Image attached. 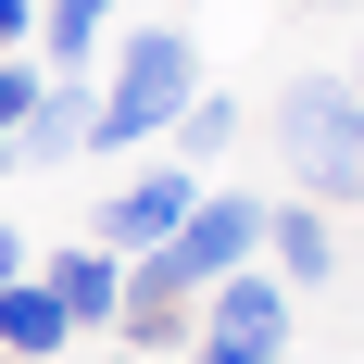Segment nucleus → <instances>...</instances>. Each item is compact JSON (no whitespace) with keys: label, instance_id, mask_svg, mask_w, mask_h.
<instances>
[{"label":"nucleus","instance_id":"nucleus-1","mask_svg":"<svg viewBox=\"0 0 364 364\" xmlns=\"http://www.w3.org/2000/svg\"><path fill=\"white\" fill-rule=\"evenodd\" d=\"M188 101H201V50H188V26H139L126 50H113V88L88 101V151L126 164V151H151Z\"/></svg>","mask_w":364,"mask_h":364},{"label":"nucleus","instance_id":"nucleus-2","mask_svg":"<svg viewBox=\"0 0 364 364\" xmlns=\"http://www.w3.org/2000/svg\"><path fill=\"white\" fill-rule=\"evenodd\" d=\"M277 151H289L301 201H364V101H352V75H289L277 88Z\"/></svg>","mask_w":364,"mask_h":364},{"label":"nucleus","instance_id":"nucleus-3","mask_svg":"<svg viewBox=\"0 0 364 364\" xmlns=\"http://www.w3.org/2000/svg\"><path fill=\"white\" fill-rule=\"evenodd\" d=\"M289 314H301V289H277L264 264H239V277H214V289H201L188 364H277V352H289Z\"/></svg>","mask_w":364,"mask_h":364},{"label":"nucleus","instance_id":"nucleus-4","mask_svg":"<svg viewBox=\"0 0 364 364\" xmlns=\"http://www.w3.org/2000/svg\"><path fill=\"white\" fill-rule=\"evenodd\" d=\"M188 327H201V289H188V264L176 252H139L126 264V301H113V339H126V352H188Z\"/></svg>","mask_w":364,"mask_h":364},{"label":"nucleus","instance_id":"nucleus-5","mask_svg":"<svg viewBox=\"0 0 364 364\" xmlns=\"http://www.w3.org/2000/svg\"><path fill=\"white\" fill-rule=\"evenodd\" d=\"M164 252L188 264V289H214V277L264 264V201H252V188H201V201H188V226L164 239Z\"/></svg>","mask_w":364,"mask_h":364},{"label":"nucleus","instance_id":"nucleus-6","mask_svg":"<svg viewBox=\"0 0 364 364\" xmlns=\"http://www.w3.org/2000/svg\"><path fill=\"white\" fill-rule=\"evenodd\" d=\"M188 201H201V176H188V164H151V176H126V188L101 201V252H113V264L164 252V239L188 226Z\"/></svg>","mask_w":364,"mask_h":364},{"label":"nucleus","instance_id":"nucleus-7","mask_svg":"<svg viewBox=\"0 0 364 364\" xmlns=\"http://www.w3.org/2000/svg\"><path fill=\"white\" fill-rule=\"evenodd\" d=\"M26 277L63 301V327H75V339H88V327H113V301H126V264H113L101 239H75V252H38Z\"/></svg>","mask_w":364,"mask_h":364},{"label":"nucleus","instance_id":"nucleus-8","mask_svg":"<svg viewBox=\"0 0 364 364\" xmlns=\"http://www.w3.org/2000/svg\"><path fill=\"white\" fill-rule=\"evenodd\" d=\"M327 264H339V226L314 201H264V277L277 289H327Z\"/></svg>","mask_w":364,"mask_h":364},{"label":"nucleus","instance_id":"nucleus-9","mask_svg":"<svg viewBox=\"0 0 364 364\" xmlns=\"http://www.w3.org/2000/svg\"><path fill=\"white\" fill-rule=\"evenodd\" d=\"M88 151V75H38L26 126H13V164H75Z\"/></svg>","mask_w":364,"mask_h":364},{"label":"nucleus","instance_id":"nucleus-10","mask_svg":"<svg viewBox=\"0 0 364 364\" xmlns=\"http://www.w3.org/2000/svg\"><path fill=\"white\" fill-rule=\"evenodd\" d=\"M63 301H50V289H38V277H0V364H50V352H63Z\"/></svg>","mask_w":364,"mask_h":364},{"label":"nucleus","instance_id":"nucleus-11","mask_svg":"<svg viewBox=\"0 0 364 364\" xmlns=\"http://www.w3.org/2000/svg\"><path fill=\"white\" fill-rule=\"evenodd\" d=\"M101 26H113V0H38V75H88Z\"/></svg>","mask_w":364,"mask_h":364},{"label":"nucleus","instance_id":"nucleus-12","mask_svg":"<svg viewBox=\"0 0 364 364\" xmlns=\"http://www.w3.org/2000/svg\"><path fill=\"white\" fill-rule=\"evenodd\" d=\"M164 139H176V164H188V176H201L214 151H239V101H214V88H201V101H188L176 126H164Z\"/></svg>","mask_w":364,"mask_h":364},{"label":"nucleus","instance_id":"nucleus-13","mask_svg":"<svg viewBox=\"0 0 364 364\" xmlns=\"http://www.w3.org/2000/svg\"><path fill=\"white\" fill-rule=\"evenodd\" d=\"M26 101H38V63H26V50H0V164H13V126H26Z\"/></svg>","mask_w":364,"mask_h":364},{"label":"nucleus","instance_id":"nucleus-14","mask_svg":"<svg viewBox=\"0 0 364 364\" xmlns=\"http://www.w3.org/2000/svg\"><path fill=\"white\" fill-rule=\"evenodd\" d=\"M38 38V0H0V50H26Z\"/></svg>","mask_w":364,"mask_h":364},{"label":"nucleus","instance_id":"nucleus-15","mask_svg":"<svg viewBox=\"0 0 364 364\" xmlns=\"http://www.w3.org/2000/svg\"><path fill=\"white\" fill-rule=\"evenodd\" d=\"M26 264H38V252H26V226L0 214V277H26Z\"/></svg>","mask_w":364,"mask_h":364},{"label":"nucleus","instance_id":"nucleus-16","mask_svg":"<svg viewBox=\"0 0 364 364\" xmlns=\"http://www.w3.org/2000/svg\"><path fill=\"white\" fill-rule=\"evenodd\" d=\"M352 101H364V50H352Z\"/></svg>","mask_w":364,"mask_h":364},{"label":"nucleus","instance_id":"nucleus-17","mask_svg":"<svg viewBox=\"0 0 364 364\" xmlns=\"http://www.w3.org/2000/svg\"><path fill=\"white\" fill-rule=\"evenodd\" d=\"M327 13H364V0H327Z\"/></svg>","mask_w":364,"mask_h":364},{"label":"nucleus","instance_id":"nucleus-18","mask_svg":"<svg viewBox=\"0 0 364 364\" xmlns=\"http://www.w3.org/2000/svg\"><path fill=\"white\" fill-rule=\"evenodd\" d=\"M50 364H63V352H50Z\"/></svg>","mask_w":364,"mask_h":364}]
</instances>
